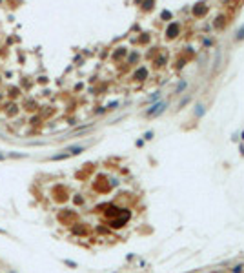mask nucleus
I'll list each match as a JSON object with an SVG mask.
<instances>
[{"mask_svg":"<svg viewBox=\"0 0 244 273\" xmlns=\"http://www.w3.org/2000/svg\"><path fill=\"white\" fill-rule=\"evenodd\" d=\"M233 271H235V273H241V271H242V266H235V268H233Z\"/></svg>","mask_w":244,"mask_h":273,"instance_id":"nucleus-5","label":"nucleus"},{"mask_svg":"<svg viewBox=\"0 0 244 273\" xmlns=\"http://www.w3.org/2000/svg\"><path fill=\"white\" fill-rule=\"evenodd\" d=\"M164 108H166V102H157V104H153V106L148 109V115L157 117V115H160V113L164 111Z\"/></svg>","mask_w":244,"mask_h":273,"instance_id":"nucleus-1","label":"nucleus"},{"mask_svg":"<svg viewBox=\"0 0 244 273\" xmlns=\"http://www.w3.org/2000/svg\"><path fill=\"white\" fill-rule=\"evenodd\" d=\"M242 38H244V26L237 31V40H242Z\"/></svg>","mask_w":244,"mask_h":273,"instance_id":"nucleus-3","label":"nucleus"},{"mask_svg":"<svg viewBox=\"0 0 244 273\" xmlns=\"http://www.w3.org/2000/svg\"><path fill=\"white\" fill-rule=\"evenodd\" d=\"M175 31H177V26H175V24H173V26H171V27H169V37H173V33H175Z\"/></svg>","mask_w":244,"mask_h":273,"instance_id":"nucleus-4","label":"nucleus"},{"mask_svg":"<svg viewBox=\"0 0 244 273\" xmlns=\"http://www.w3.org/2000/svg\"><path fill=\"white\" fill-rule=\"evenodd\" d=\"M184 89H186V82H184V80H182V82H180V84H179V86H177V89H175V93H182V91H184Z\"/></svg>","mask_w":244,"mask_h":273,"instance_id":"nucleus-2","label":"nucleus"}]
</instances>
